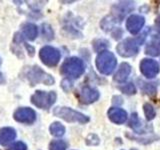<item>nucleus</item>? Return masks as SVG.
Returning a JSON list of instances; mask_svg holds the SVG:
<instances>
[{
  "label": "nucleus",
  "mask_w": 160,
  "mask_h": 150,
  "mask_svg": "<svg viewBox=\"0 0 160 150\" xmlns=\"http://www.w3.org/2000/svg\"><path fill=\"white\" fill-rule=\"evenodd\" d=\"M85 66L83 61L78 57H69L63 62L61 73L72 79H77L83 74Z\"/></svg>",
  "instance_id": "1"
},
{
  "label": "nucleus",
  "mask_w": 160,
  "mask_h": 150,
  "mask_svg": "<svg viewBox=\"0 0 160 150\" xmlns=\"http://www.w3.org/2000/svg\"><path fill=\"white\" fill-rule=\"evenodd\" d=\"M108 117L112 122L116 124H122L126 121L127 119V113L125 110L118 108V107H112L108 110Z\"/></svg>",
  "instance_id": "12"
},
{
  "label": "nucleus",
  "mask_w": 160,
  "mask_h": 150,
  "mask_svg": "<svg viewBox=\"0 0 160 150\" xmlns=\"http://www.w3.org/2000/svg\"><path fill=\"white\" fill-rule=\"evenodd\" d=\"M14 119L18 122L25 123V124H31L36 119V113L34 110L28 107H21L18 108L14 112Z\"/></svg>",
  "instance_id": "9"
},
{
  "label": "nucleus",
  "mask_w": 160,
  "mask_h": 150,
  "mask_svg": "<svg viewBox=\"0 0 160 150\" xmlns=\"http://www.w3.org/2000/svg\"><path fill=\"white\" fill-rule=\"evenodd\" d=\"M158 42H159V46H160V40H159V41H158Z\"/></svg>",
  "instance_id": "25"
},
{
  "label": "nucleus",
  "mask_w": 160,
  "mask_h": 150,
  "mask_svg": "<svg viewBox=\"0 0 160 150\" xmlns=\"http://www.w3.org/2000/svg\"><path fill=\"white\" fill-rule=\"evenodd\" d=\"M49 130H50V133H51L55 137H60V136H62V135H64V133H65L64 126L59 122L52 123L51 125H50Z\"/></svg>",
  "instance_id": "16"
},
{
  "label": "nucleus",
  "mask_w": 160,
  "mask_h": 150,
  "mask_svg": "<svg viewBox=\"0 0 160 150\" xmlns=\"http://www.w3.org/2000/svg\"><path fill=\"white\" fill-rule=\"evenodd\" d=\"M159 69V64L153 59H143L140 63V71L146 78H154Z\"/></svg>",
  "instance_id": "8"
},
{
  "label": "nucleus",
  "mask_w": 160,
  "mask_h": 150,
  "mask_svg": "<svg viewBox=\"0 0 160 150\" xmlns=\"http://www.w3.org/2000/svg\"><path fill=\"white\" fill-rule=\"evenodd\" d=\"M145 20L143 16L140 15H130L126 21V28L131 34H137L144 26Z\"/></svg>",
  "instance_id": "11"
},
{
  "label": "nucleus",
  "mask_w": 160,
  "mask_h": 150,
  "mask_svg": "<svg viewBox=\"0 0 160 150\" xmlns=\"http://www.w3.org/2000/svg\"><path fill=\"white\" fill-rule=\"evenodd\" d=\"M55 116L62 118L67 122H78V123H87L89 121V117L80 113L78 111L69 108V107H56L53 111Z\"/></svg>",
  "instance_id": "5"
},
{
  "label": "nucleus",
  "mask_w": 160,
  "mask_h": 150,
  "mask_svg": "<svg viewBox=\"0 0 160 150\" xmlns=\"http://www.w3.org/2000/svg\"><path fill=\"white\" fill-rule=\"evenodd\" d=\"M145 34H146V32H144L137 38H127L123 40L122 42H120L116 48L118 54L122 57L134 56L138 52L139 45L143 42V40L145 38Z\"/></svg>",
  "instance_id": "2"
},
{
  "label": "nucleus",
  "mask_w": 160,
  "mask_h": 150,
  "mask_svg": "<svg viewBox=\"0 0 160 150\" xmlns=\"http://www.w3.org/2000/svg\"><path fill=\"white\" fill-rule=\"evenodd\" d=\"M67 143L63 140H53L49 145V150H66Z\"/></svg>",
  "instance_id": "20"
},
{
  "label": "nucleus",
  "mask_w": 160,
  "mask_h": 150,
  "mask_svg": "<svg viewBox=\"0 0 160 150\" xmlns=\"http://www.w3.org/2000/svg\"><path fill=\"white\" fill-rule=\"evenodd\" d=\"M22 36L27 40H34L38 34V28L32 23H26L22 28Z\"/></svg>",
  "instance_id": "15"
},
{
  "label": "nucleus",
  "mask_w": 160,
  "mask_h": 150,
  "mask_svg": "<svg viewBox=\"0 0 160 150\" xmlns=\"http://www.w3.org/2000/svg\"><path fill=\"white\" fill-rule=\"evenodd\" d=\"M143 109H144L145 117H146V119L148 120V121L152 120L155 117V110H154V107L150 103H145L144 106H143Z\"/></svg>",
  "instance_id": "21"
},
{
  "label": "nucleus",
  "mask_w": 160,
  "mask_h": 150,
  "mask_svg": "<svg viewBox=\"0 0 160 150\" xmlns=\"http://www.w3.org/2000/svg\"><path fill=\"white\" fill-rule=\"evenodd\" d=\"M131 150H135V149H131Z\"/></svg>",
  "instance_id": "26"
},
{
  "label": "nucleus",
  "mask_w": 160,
  "mask_h": 150,
  "mask_svg": "<svg viewBox=\"0 0 160 150\" xmlns=\"http://www.w3.org/2000/svg\"><path fill=\"white\" fill-rule=\"evenodd\" d=\"M24 77L31 83V85H36L38 83L51 85L54 83V79L51 75L43 71L38 66L27 67L24 70Z\"/></svg>",
  "instance_id": "4"
},
{
  "label": "nucleus",
  "mask_w": 160,
  "mask_h": 150,
  "mask_svg": "<svg viewBox=\"0 0 160 150\" xmlns=\"http://www.w3.org/2000/svg\"><path fill=\"white\" fill-rule=\"evenodd\" d=\"M56 93L54 91L45 92L38 90L31 96V102L38 108L48 109L56 101Z\"/></svg>",
  "instance_id": "6"
},
{
  "label": "nucleus",
  "mask_w": 160,
  "mask_h": 150,
  "mask_svg": "<svg viewBox=\"0 0 160 150\" xmlns=\"http://www.w3.org/2000/svg\"><path fill=\"white\" fill-rule=\"evenodd\" d=\"M145 52L148 55H151V56H158L160 54V46H159V42H149L147 44L146 48H145Z\"/></svg>",
  "instance_id": "17"
},
{
  "label": "nucleus",
  "mask_w": 160,
  "mask_h": 150,
  "mask_svg": "<svg viewBox=\"0 0 160 150\" xmlns=\"http://www.w3.org/2000/svg\"><path fill=\"white\" fill-rule=\"evenodd\" d=\"M156 29H157L158 33L160 34V15H159L157 20H156Z\"/></svg>",
  "instance_id": "24"
},
{
  "label": "nucleus",
  "mask_w": 160,
  "mask_h": 150,
  "mask_svg": "<svg viewBox=\"0 0 160 150\" xmlns=\"http://www.w3.org/2000/svg\"><path fill=\"white\" fill-rule=\"evenodd\" d=\"M117 64L116 57L112 52L108 50H103L96 57V67L100 73L104 75L111 74Z\"/></svg>",
  "instance_id": "3"
},
{
  "label": "nucleus",
  "mask_w": 160,
  "mask_h": 150,
  "mask_svg": "<svg viewBox=\"0 0 160 150\" xmlns=\"http://www.w3.org/2000/svg\"><path fill=\"white\" fill-rule=\"evenodd\" d=\"M129 126L131 127L135 131H140V129L142 128V122L140 118L138 117V115L136 113H133L131 115L129 120Z\"/></svg>",
  "instance_id": "19"
},
{
  "label": "nucleus",
  "mask_w": 160,
  "mask_h": 150,
  "mask_svg": "<svg viewBox=\"0 0 160 150\" xmlns=\"http://www.w3.org/2000/svg\"><path fill=\"white\" fill-rule=\"evenodd\" d=\"M130 73H131V66H130L128 63H122L119 66L117 72L114 74L113 79H114V81L122 83L128 78Z\"/></svg>",
  "instance_id": "13"
},
{
  "label": "nucleus",
  "mask_w": 160,
  "mask_h": 150,
  "mask_svg": "<svg viewBox=\"0 0 160 150\" xmlns=\"http://www.w3.org/2000/svg\"><path fill=\"white\" fill-rule=\"evenodd\" d=\"M16 137V132L11 127H4L0 129V144L6 145Z\"/></svg>",
  "instance_id": "14"
},
{
  "label": "nucleus",
  "mask_w": 160,
  "mask_h": 150,
  "mask_svg": "<svg viewBox=\"0 0 160 150\" xmlns=\"http://www.w3.org/2000/svg\"><path fill=\"white\" fill-rule=\"evenodd\" d=\"M80 101L83 104H91L99 98V92L89 86H83L79 93Z\"/></svg>",
  "instance_id": "10"
},
{
  "label": "nucleus",
  "mask_w": 160,
  "mask_h": 150,
  "mask_svg": "<svg viewBox=\"0 0 160 150\" xmlns=\"http://www.w3.org/2000/svg\"><path fill=\"white\" fill-rule=\"evenodd\" d=\"M26 144H24L23 142H16L12 144L7 150H26Z\"/></svg>",
  "instance_id": "23"
},
{
  "label": "nucleus",
  "mask_w": 160,
  "mask_h": 150,
  "mask_svg": "<svg viewBox=\"0 0 160 150\" xmlns=\"http://www.w3.org/2000/svg\"><path fill=\"white\" fill-rule=\"evenodd\" d=\"M123 93L127 94V95H133L136 93V88H135V85L133 83H127L124 84L122 86L118 87Z\"/></svg>",
  "instance_id": "22"
},
{
  "label": "nucleus",
  "mask_w": 160,
  "mask_h": 150,
  "mask_svg": "<svg viewBox=\"0 0 160 150\" xmlns=\"http://www.w3.org/2000/svg\"><path fill=\"white\" fill-rule=\"evenodd\" d=\"M141 82V84H140V88H141V90L143 91V93L149 95V96H153V95H155V93H156V86L153 84V83H145L143 81H140Z\"/></svg>",
  "instance_id": "18"
},
{
  "label": "nucleus",
  "mask_w": 160,
  "mask_h": 150,
  "mask_svg": "<svg viewBox=\"0 0 160 150\" xmlns=\"http://www.w3.org/2000/svg\"><path fill=\"white\" fill-rule=\"evenodd\" d=\"M40 59L47 66H55L60 60V52L52 46H44L39 52Z\"/></svg>",
  "instance_id": "7"
}]
</instances>
